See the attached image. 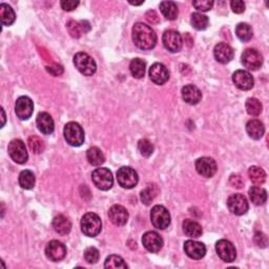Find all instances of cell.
Listing matches in <instances>:
<instances>
[{"mask_svg":"<svg viewBox=\"0 0 269 269\" xmlns=\"http://www.w3.org/2000/svg\"><path fill=\"white\" fill-rule=\"evenodd\" d=\"M230 184L234 186V187H237V188H241L242 185H243V182H242V179L240 176H231L230 178Z\"/></svg>","mask_w":269,"mask_h":269,"instance_id":"obj_47","label":"cell"},{"mask_svg":"<svg viewBox=\"0 0 269 269\" xmlns=\"http://www.w3.org/2000/svg\"><path fill=\"white\" fill-rule=\"evenodd\" d=\"M86 158H87V161L90 162V164L94 166H100L105 162V157L103 155L102 150L96 147H93L87 149Z\"/></svg>","mask_w":269,"mask_h":269,"instance_id":"obj_28","label":"cell"},{"mask_svg":"<svg viewBox=\"0 0 269 269\" xmlns=\"http://www.w3.org/2000/svg\"><path fill=\"white\" fill-rule=\"evenodd\" d=\"M254 241H256L257 245L259 247H266L267 246V237L265 234H263V232H256V236H254Z\"/></svg>","mask_w":269,"mask_h":269,"instance_id":"obj_46","label":"cell"},{"mask_svg":"<svg viewBox=\"0 0 269 269\" xmlns=\"http://www.w3.org/2000/svg\"><path fill=\"white\" fill-rule=\"evenodd\" d=\"M242 63L246 69L257 71L263 63V57H262L259 50L254 49H247L242 55Z\"/></svg>","mask_w":269,"mask_h":269,"instance_id":"obj_12","label":"cell"},{"mask_svg":"<svg viewBox=\"0 0 269 269\" xmlns=\"http://www.w3.org/2000/svg\"><path fill=\"white\" fill-rule=\"evenodd\" d=\"M128 212L122 205H114L108 210V218L116 226H123L128 221Z\"/></svg>","mask_w":269,"mask_h":269,"instance_id":"obj_20","label":"cell"},{"mask_svg":"<svg viewBox=\"0 0 269 269\" xmlns=\"http://www.w3.org/2000/svg\"><path fill=\"white\" fill-rule=\"evenodd\" d=\"M246 132L253 140H260L264 136L265 127L264 124L258 119H252L247 122Z\"/></svg>","mask_w":269,"mask_h":269,"instance_id":"obj_24","label":"cell"},{"mask_svg":"<svg viewBox=\"0 0 269 269\" xmlns=\"http://www.w3.org/2000/svg\"><path fill=\"white\" fill-rule=\"evenodd\" d=\"M1 113H2V120H3L2 126H3V125H4V123H5V115H4V111H3V108H1Z\"/></svg>","mask_w":269,"mask_h":269,"instance_id":"obj_50","label":"cell"},{"mask_svg":"<svg viewBox=\"0 0 269 269\" xmlns=\"http://www.w3.org/2000/svg\"><path fill=\"white\" fill-rule=\"evenodd\" d=\"M138 149L143 157L148 158L154 152V145L147 139H141L138 143Z\"/></svg>","mask_w":269,"mask_h":269,"instance_id":"obj_41","label":"cell"},{"mask_svg":"<svg viewBox=\"0 0 269 269\" xmlns=\"http://www.w3.org/2000/svg\"><path fill=\"white\" fill-rule=\"evenodd\" d=\"M164 48L171 53H177L183 47L182 36L177 31L169 30L165 31L162 37Z\"/></svg>","mask_w":269,"mask_h":269,"instance_id":"obj_9","label":"cell"},{"mask_svg":"<svg viewBox=\"0 0 269 269\" xmlns=\"http://www.w3.org/2000/svg\"><path fill=\"white\" fill-rule=\"evenodd\" d=\"M249 198L254 205H263L267 200V193L260 186H252L249 190Z\"/></svg>","mask_w":269,"mask_h":269,"instance_id":"obj_29","label":"cell"},{"mask_svg":"<svg viewBox=\"0 0 269 269\" xmlns=\"http://www.w3.org/2000/svg\"><path fill=\"white\" fill-rule=\"evenodd\" d=\"M102 229V222L95 213H87L81 219V230L87 237L94 238L100 234Z\"/></svg>","mask_w":269,"mask_h":269,"instance_id":"obj_3","label":"cell"},{"mask_svg":"<svg viewBox=\"0 0 269 269\" xmlns=\"http://www.w3.org/2000/svg\"><path fill=\"white\" fill-rule=\"evenodd\" d=\"M149 78L154 83L158 85L164 84L170 79V72L164 64L154 63L149 68Z\"/></svg>","mask_w":269,"mask_h":269,"instance_id":"obj_18","label":"cell"},{"mask_svg":"<svg viewBox=\"0 0 269 269\" xmlns=\"http://www.w3.org/2000/svg\"><path fill=\"white\" fill-rule=\"evenodd\" d=\"M67 247L59 241H50L46 247V256L49 260L53 262H59L65 258Z\"/></svg>","mask_w":269,"mask_h":269,"instance_id":"obj_17","label":"cell"},{"mask_svg":"<svg viewBox=\"0 0 269 269\" xmlns=\"http://www.w3.org/2000/svg\"><path fill=\"white\" fill-rule=\"evenodd\" d=\"M193 5L195 6L196 9L202 11V12H207L209 10H212L213 5H214V1L212 0H203V1H194Z\"/></svg>","mask_w":269,"mask_h":269,"instance_id":"obj_43","label":"cell"},{"mask_svg":"<svg viewBox=\"0 0 269 269\" xmlns=\"http://www.w3.org/2000/svg\"><path fill=\"white\" fill-rule=\"evenodd\" d=\"M145 69H147V64L140 58H135L129 64L130 74L136 79H141L144 77Z\"/></svg>","mask_w":269,"mask_h":269,"instance_id":"obj_32","label":"cell"},{"mask_svg":"<svg viewBox=\"0 0 269 269\" xmlns=\"http://www.w3.org/2000/svg\"><path fill=\"white\" fill-rule=\"evenodd\" d=\"M27 143L34 154H41V152L45 150V147H46L45 142H43L37 136H32L28 138Z\"/></svg>","mask_w":269,"mask_h":269,"instance_id":"obj_40","label":"cell"},{"mask_svg":"<svg viewBox=\"0 0 269 269\" xmlns=\"http://www.w3.org/2000/svg\"><path fill=\"white\" fill-rule=\"evenodd\" d=\"M196 170H197L198 173L201 174V176L205 178H212L216 174L218 166L213 158L202 157L196 161Z\"/></svg>","mask_w":269,"mask_h":269,"instance_id":"obj_13","label":"cell"},{"mask_svg":"<svg viewBox=\"0 0 269 269\" xmlns=\"http://www.w3.org/2000/svg\"><path fill=\"white\" fill-rule=\"evenodd\" d=\"M99 251L95 247H89L84 251V259L89 264H96L99 261Z\"/></svg>","mask_w":269,"mask_h":269,"instance_id":"obj_42","label":"cell"},{"mask_svg":"<svg viewBox=\"0 0 269 269\" xmlns=\"http://www.w3.org/2000/svg\"><path fill=\"white\" fill-rule=\"evenodd\" d=\"M183 231L184 234L191 238H199L202 236V226L197 222L191 219H187L183 222Z\"/></svg>","mask_w":269,"mask_h":269,"instance_id":"obj_27","label":"cell"},{"mask_svg":"<svg viewBox=\"0 0 269 269\" xmlns=\"http://www.w3.org/2000/svg\"><path fill=\"white\" fill-rule=\"evenodd\" d=\"M129 3L130 4H133V5H140V4H142V3H144V1H143V0H141V1H139V2H134V1H129Z\"/></svg>","mask_w":269,"mask_h":269,"instance_id":"obj_49","label":"cell"},{"mask_svg":"<svg viewBox=\"0 0 269 269\" xmlns=\"http://www.w3.org/2000/svg\"><path fill=\"white\" fill-rule=\"evenodd\" d=\"M147 18L151 24H158L159 23V17L158 14L155 11H149L147 13Z\"/></svg>","mask_w":269,"mask_h":269,"instance_id":"obj_48","label":"cell"},{"mask_svg":"<svg viewBox=\"0 0 269 269\" xmlns=\"http://www.w3.org/2000/svg\"><path fill=\"white\" fill-rule=\"evenodd\" d=\"M191 23L196 30L203 31L208 26L209 20H208L207 16L203 15V14H201V13H194L192 15Z\"/></svg>","mask_w":269,"mask_h":269,"instance_id":"obj_37","label":"cell"},{"mask_svg":"<svg viewBox=\"0 0 269 269\" xmlns=\"http://www.w3.org/2000/svg\"><path fill=\"white\" fill-rule=\"evenodd\" d=\"M60 4L64 11L71 12L77 8L79 5V1H74V0H63V1L60 2Z\"/></svg>","mask_w":269,"mask_h":269,"instance_id":"obj_45","label":"cell"},{"mask_svg":"<svg viewBox=\"0 0 269 269\" xmlns=\"http://www.w3.org/2000/svg\"><path fill=\"white\" fill-rule=\"evenodd\" d=\"M248 176L251 182L256 185H262L266 181V172L259 166H251L248 170Z\"/></svg>","mask_w":269,"mask_h":269,"instance_id":"obj_33","label":"cell"},{"mask_svg":"<svg viewBox=\"0 0 269 269\" xmlns=\"http://www.w3.org/2000/svg\"><path fill=\"white\" fill-rule=\"evenodd\" d=\"M36 178L33 171H23L19 174V185L24 190H32L35 186Z\"/></svg>","mask_w":269,"mask_h":269,"instance_id":"obj_34","label":"cell"},{"mask_svg":"<svg viewBox=\"0 0 269 269\" xmlns=\"http://www.w3.org/2000/svg\"><path fill=\"white\" fill-rule=\"evenodd\" d=\"M231 10L236 14H241L245 11V3L241 0H234V1L230 2Z\"/></svg>","mask_w":269,"mask_h":269,"instance_id":"obj_44","label":"cell"},{"mask_svg":"<svg viewBox=\"0 0 269 269\" xmlns=\"http://www.w3.org/2000/svg\"><path fill=\"white\" fill-rule=\"evenodd\" d=\"M34 112V103L31 98L21 96L17 99L15 104V113L17 117L21 120H27L31 118Z\"/></svg>","mask_w":269,"mask_h":269,"instance_id":"obj_15","label":"cell"},{"mask_svg":"<svg viewBox=\"0 0 269 269\" xmlns=\"http://www.w3.org/2000/svg\"><path fill=\"white\" fill-rule=\"evenodd\" d=\"M150 221L158 229H166L171 224V214L162 205H156L151 208Z\"/></svg>","mask_w":269,"mask_h":269,"instance_id":"obj_5","label":"cell"},{"mask_svg":"<svg viewBox=\"0 0 269 269\" xmlns=\"http://www.w3.org/2000/svg\"><path fill=\"white\" fill-rule=\"evenodd\" d=\"M0 16H1L2 24L5 26L12 25L16 19L15 12H14L11 6L6 3L0 4Z\"/></svg>","mask_w":269,"mask_h":269,"instance_id":"obj_31","label":"cell"},{"mask_svg":"<svg viewBox=\"0 0 269 269\" xmlns=\"http://www.w3.org/2000/svg\"><path fill=\"white\" fill-rule=\"evenodd\" d=\"M74 64L76 69L84 76H92L97 71L95 60L86 53L80 52L74 56Z\"/></svg>","mask_w":269,"mask_h":269,"instance_id":"obj_4","label":"cell"},{"mask_svg":"<svg viewBox=\"0 0 269 269\" xmlns=\"http://www.w3.org/2000/svg\"><path fill=\"white\" fill-rule=\"evenodd\" d=\"M9 155L14 160L16 163L19 164H24L27 161L28 154L25 147V144L24 141H21L19 139L12 140L9 144Z\"/></svg>","mask_w":269,"mask_h":269,"instance_id":"obj_8","label":"cell"},{"mask_svg":"<svg viewBox=\"0 0 269 269\" xmlns=\"http://www.w3.org/2000/svg\"><path fill=\"white\" fill-rule=\"evenodd\" d=\"M133 40L140 49H151L156 47L157 34L149 25L138 23L133 27Z\"/></svg>","mask_w":269,"mask_h":269,"instance_id":"obj_1","label":"cell"},{"mask_svg":"<svg viewBox=\"0 0 269 269\" xmlns=\"http://www.w3.org/2000/svg\"><path fill=\"white\" fill-rule=\"evenodd\" d=\"M92 180L94 184L101 191L111 190L114 184L113 173L107 169H97L92 173Z\"/></svg>","mask_w":269,"mask_h":269,"instance_id":"obj_6","label":"cell"},{"mask_svg":"<svg viewBox=\"0 0 269 269\" xmlns=\"http://www.w3.org/2000/svg\"><path fill=\"white\" fill-rule=\"evenodd\" d=\"M232 81H234L238 89L242 91H249L254 85L253 77L251 76L249 72L244 70L236 71L234 73V75H232Z\"/></svg>","mask_w":269,"mask_h":269,"instance_id":"obj_16","label":"cell"},{"mask_svg":"<svg viewBox=\"0 0 269 269\" xmlns=\"http://www.w3.org/2000/svg\"><path fill=\"white\" fill-rule=\"evenodd\" d=\"M227 207L231 214L236 216H243L248 210V202L241 194H235L230 196L227 200Z\"/></svg>","mask_w":269,"mask_h":269,"instance_id":"obj_11","label":"cell"},{"mask_svg":"<svg viewBox=\"0 0 269 269\" xmlns=\"http://www.w3.org/2000/svg\"><path fill=\"white\" fill-rule=\"evenodd\" d=\"M104 267L105 268H110V269H118V268H122L125 269L127 268V264L124 262L120 256H116V254H112V256L107 257L105 260L104 263Z\"/></svg>","mask_w":269,"mask_h":269,"instance_id":"obj_38","label":"cell"},{"mask_svg":"<svg viewBox=\"0 0 269 269\" xmlns=\"http://www.w3.org/2000/svg\"><path fill=\"white\" fill-rule=\"evenodd\" d=\"M184 251L191 259L200 260L206 254V247L201 242L188 240L184 243Z\"/></svg>","mask_w":269,"mask_h":269,"instance_id":"obj_19","label":"cell"},{"mask_svg":"<svg viewBox=\"0 0 269 269\" xmlns=\"http://www.w3.org/2000/svg\"><path fill=\"white\" fill-rule=\"evenodd\" d=\"M160 11L163 14V16L169 20H174L178 17V6L172 1H162L160 3Z\"/></svg>","mask_w":269,"mask_h":269,"instance_id":"obj_30","label":"cell"},{"mask_svg":"<svg viewBox=\"0 0 269 269\" xmlns=\"http://www.w3.org/2000/svg\"><path fill=\"white\" fill-rule=\"evenodd\" d=\"M68 30L71 34L72 37L79 38L81 37L82 34H85L86 32L90 31V24L87 21H80V23H76V21L72 20L67 24Z\"/></svg>","mask_w":269,"mask_h":269,"instance_id":"obj_26","label":"cell"},{"mask_svg":"<svg viewBox=\"0 0 269 269\" xmlns=\"http://www.w3.org/2000/svg\"><path fill=\"white\" fill-rule=\"evenodd\" d=\"M236 34L238 38L243 42L249 41L253 35L251 26L247 24H239L236 27Z\"/></svg>","mask_w":269,"mask_h":269,"instance_id":"obj_36","label":"cell"},{"mask_svg":"<svg viewBox=\"0 0 269 269\" xmlns=\"http://www.w3.org/2000/svg\"><path fill=\"white\" fill-rule=\"evenodd\" d=\"M159 194V188L156 184H149L141 192V201L145 205H149Z\"/></svg>","mask_w":269,"mask_h":269,"instance_id":"obj_35","label":"cell"},{"mask_svg":"<svg viewBox=\"0 0 269 269\" xmlns=\"http://www.w3.org/2000/svg\"><path fill=\"white\" fill-rule=\"evenodd\" d=\"M36 123H37V127L42 134L50 135L54 132V128H55L54 120L52 118V116L48 113H45V112L39 113L37 116Z\"/></svg>","mask_w":269,"mask_h":269,"instance_id":"obj_23","label":"cell"},{"mask_svg":"<svg viewBox=\"0 0 269 269\" xmlns=\"http://www.w3.org/2000/svg\"><path fill=\"white\" fill-rule=\"evenodd\" d=\"M117 181L121 187L130 190L134 188L139 181L137 171L129 166H123L117 171Z\"/></svg>","mask_w":269,"mask_h":269,"instance_id":"obj_7","label":"cell"},{"mask_svg":"<svg viewBox=\"0 0 269 269\" xmlns=\"http://www.w3.org/2000/svg\"><path fill=\"white\" fill-rule=\"evenodd\" d=\"M216 251L218 256L224 262L231 263L237 258V250L235 245L227 240H220L216 244Z\"/></svg>","mask_w":269,"mask_h":269,"instance_id":"obj_10","label":"cell"},{"mask_svg":"<svg viewBox=\"0 0 269 269\" xmlns=\"http://www.w3.org/2000/svg\"><path fill=\"white\" fill-rule=\"evenodd\" d=\"M64 139L72 147H81L84 142V130L77 122H69L63 129Z\"/></svg>","mask_w":269,"mask_h":269,"instance_id":"obj_2","label":"cell"},{"mask_svg":"<svg viewBox=\"0 0 269 269\" xmlns=\"http://www.w3.org/2000/svg\"><path fill=\"white\" fill-rule=\"evenodd\" d=\"M214 55L216 60L222 64H226L234 58V49L227 43L221 42L217 45L214 49Z\"/></svg>","mask_w":269,"mask_h":269,"instance_id":"obj_21","label":"cell"},{"mask_svg":"<svg viewBox=\"0 0 269 269\" xmlns=\"http://www.w3.org/2000/svg\"><path fill=\"white\" fill-rule=\"evenodd\" d=\"M245 107H246L247 113H248L250 116H254V117H256V116H259L262 113V108H263L262 107L261 102L257 98L247 99Z\"/></svg>","mask_w":269,"mask_h":269,"instance_id":"obj_39","label":"cell"},{"mask_svg":"<svg viewBox=\"0 0 269 269\" xmlns=\"http://www.w3.org/2000/svg\"><path fill=\"white\" fill-rule=\"evenodd\" d=\"M53 227L57 234L60 236H67L72 229V223L67 217L63 215L56 216L53 220Z\"/></svg>","mask_w":269,"mask_h":269,"instance_id":"obj_25","label":"cell"},{"mask_svg":"<svg viewBox=\"0 0 269 269\" xmlns=\"http://www.w3.org/2000/svg\"><path fill=\"white\" fill-rule=\"evenodd\" d=\"M182 98L188 104H198L202 99V92L196 85L188 84L182 89Z\"/></svg>","mask_w":269,"mask_h":269,"instance_id":"obj_22","label":"cell"},{"mask_svg":"<svg viewBox=\"0 0 269 269\" xmlns=\"http://www.w3.org/2000/svg\"><path fill=\"white\" fill-rule=\"evenodd\" d=\"M142 243L147 251L156 253L163 247V239L156 231H147L142 237Z\"/></svg>","mask_w":269,"mask_h":269,"instance_id":"obj_14","label":"cell"}]
</instances>
